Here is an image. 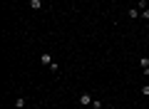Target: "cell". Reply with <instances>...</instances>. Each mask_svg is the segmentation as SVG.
<instances>
[{"label": "cell", "mask_w": 149, "mask_h": 109, "mask_svg": "<svg viewBox=\"0 0 149 109\" xmlns=\"http://www.w3.org/2000/svg\"><path fill=\"white\" fill-rule=\"evenodd\" d=\"M139 67H142V69H149V57H139Z\"/></svg>", "instance_id": "5b68a950"}, {"label": "cell", "mask_w": 149, "mask_h": 109, "mask_svg": "<svg viewBox=\"0 0 149 109\" xmlns=\"http://www.w3.org/2000/svg\"><path fill=\"white\" fill-rule=\"evenodd\" d=\"M52 62H55V60L50 57V55H40V65H45V67H52Z\"/></svg>", "instance_id": "277c9868"}, {"label": "cell", "mask_w": 149, "mask_h": 109, "mask_svg": "<svg viewBox=\"0 0 149 109\" xmlns=\"http://www.w3.org/2000/svg\"><path fill=\"white\" fill-rule=\"evenodd\" d=\"M92 109H102V102H100V99H95V102H92Z\"/></svg>", "instance_id": "ba28073f"}, {"label": "cell", "mask_w": 149, "mask_h": 109, "mask_svg": "<svg viewBox=\"0 0 149 109\" xmlns=\"http://www.w3.org/2000/svg\"><path fill=\"white\" fill-rule=\"evenodd\" d=\"M142 17H144L147 22H149V8H147V10H142Z\"/></svg>", "instance_id": "9c48e42d"}, {"label": "cell", "mask_w": 149, "mask_h": 109, "mask_svg": "<svg viewBox=\"0 0 149 109\" xmlns=\"http://www.w3.org/2000/svg\"><path fill=\"white\" fill-rule=\"evenodd\" d=\"M142 94H149V84H144V87H142Z\"/></svg>", "instance_id": "30bf717a"}, {"label": "cell", "mask_w": 149, "mask_h": 109, "mask_svg": "<svg viewBox=\"0 0 149 109\" xmlns=\"http://www.w3.org/2000/svg\"><path fill=\"white\" fill-rule=\"evenodd\" d=\"M22 107H25V97H17L15 99V109H22Z\"/></svg>", "instance_id": "52a82bcc"}, {"label": "cell", "mask_w": 149, "mask_h": 109, "mask_svg": "<svg viewBox=\"0 0 149 109\" xmlns=\"http://www.w3.org/2000/svg\"><path fill=\"white\" fill-rule=\"evenodd\" d=\"M92 94H80V107H92Z\"/></svg>", "instance_id": "6da1fadb"}, {"label": "cell", "mask_w": 149, "mask_h": 109, "mask_svg": "<svg viewBox=\"0 0 149 109\" xmlns=\"http://www.w3.org/2000/svg\"><path fill=\"white\" fill-rule=\"evenodd\" d=\"M80 109H87V107H80Z\"/></svg>", "instance_id": "8fae6325"}, {"label": "cell", "mask_w": 149, "mask_h": 109, "mask_svg": "<svg viewBox=\"0 0 149 109\" xmlns=\"http://www.w3.org/2000/svg\"><path fill=\"white\" fill-rule=\"evenodd\" d=\"M127 17H129V20H139V17H142V12H139L137 8H129V10H127Z\"/></svg>", "instance_id": "7a4b0ae2"}, {"label": "cell", "mask_w": 149, "mask_h": 109, "mask_svg": "<svg viewBox=\"0 0 149 109\" xmlns=\"http://www.w3.org/2000/svg\"><path fill=\"white\" fill-rule=\"evenodd\" d=\"M134 8H137V10H139V12H142V10H147V8H149V5H147V0H139V3H137V5H134Z\"/></svg>", "instance_id": "8992f818"}, {"label": "cell", "mask_w": 149, "mask_h": 109, "mask_svg": "<svg viewBox=\"0 0 149 109\" xmlns=\"http://www.w3.org/2000/svg\"><path fill=\"white\" fill-rule=\"evenodd\" d=\"M27 5H30V10H42V0H27Z\"/></svg>", "instance_id": "3957f363"}]
</instances>
